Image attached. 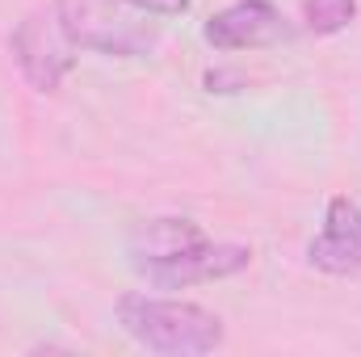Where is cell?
<instances>
[{"mask_svg":"<svg viewBox=\"0 0 361 357\" xmlns=\"http://www.w3.org/2000/svg\"><path fill=\"white\" fill-rule=\"evenodd\" d=\"M114 311H118L122 332L139 349L160 357L214 353L227 337L223 320L210 307H197V303H185V298H156V294L130 290L114 303Z\"/></svg>","mask_w":361,"mask_h":357,"instance_id":"1","label":"cell"},{"mask_svg":"<svg viewBox=\"0 0 361 357\" xmlns=\"http://www.w3.org/2000/svg\"><path fill=\"white\" fill-rule=\"evenodd\" d=\"M55 4H59L63 25L80 51L135 59L160 42V30L152 21H143L147 13H139L122 0H55Z\"/></svg>","mask_w":361,"mask_h":357,"instance_id":"2","label":"cell"},{"mask_svg":"<svg viewBox=\"0 0 361 357\" xmlns=\"http://www.w3.org/2000/svg\"><path fill=\"white\" fill-rule=\"evenodd\" d=\"M8 51H13L17 72L25 76V85L34 92H55L68 80V72L76 68V55H80V47L68 34L63 13H59L55 0L30 8L17 21V30L8 38Z\"/></svg>","mask_w":361,"mask_h":357,"instance_id":"3","label":"cell"},{"mask_svg":"<svg viewBox=\"0 0 361 357\" xmlns=\"http://www.w3.org/2000/svg\"><path fill=\"white\" fill-rule=\"evenodd\" d=\"M202 38L214 51H265V47L290 42L294 25L269 0H235L219 13H210V21L202 25Z\"/></svg>","mask_w":361,"mask_h":357,"instance_id":"4","label":"cell"},{"mask_svg":"<svg viewBox=\"0 0 361 357\" xmlns=\"http://www.w3.org/2000/svg\"><path fill=\"white\" fill-rule=\"evenodd\" d=\"M248 265H252V248H248V244L197 240L193 248H185V253H177V257L160 261V265L139 269V277H147V286H156V290H185V286L235 277V273H244Z\"/></svg>","mask_w":361,"mask_h":357,"instance_id":"5","label":"cell"},{"mask_svg":"<svg viewBox=\"0 0 361 357\" xmlns=\"http://www.w3.org/2000/svg\"><path fill=\"white\" fill-rule=\"evenodd\" d=\"M307 265L332 277L361 273V206L336 193L324 210V231L307 244Z\"/></svg>","mask_w":361,"mask_h":357,"instance_id":"6","label":"cell"},{"mask_svg":"<svg viewBox=\"0 0 361 357\" xmlns=\"http://www.w3.org/2000/svg\"><path fill=\"white\" fill-rule=\"evenodd\" d=\"M197 240H206V231H202L193 219L169 214V219H147V223H139V227L130 231L126 253H130V265H135V273H139V269L160 265V261L177 257V253H185V248H193Z\"/></svg>","mask_w":361,"mask_h":357,"instance_id":"7","label":"cell"},{"mask_svg":"<svg viewBox=\"0 0 361 357\" xmlns=\"http://www.w3.org/2000/svg\"><path fill=\"white\" fill-rule=\"evenodd\" d=\"M357 17V0H302V25L319 38L349 30Z\"/></svg>","mask_w":361,"mask_h":357,"instance_id":"8","label":"cell"},{"mask_svg":"<svg viewBox=\"0 0 361 357\" xmlns=\"http://www.w3.org/2000/svg\"><path fill=\"white\" fill-rule=\"evenodd\" d=\"M122 4H130L147 17H185L189 13V0H122Z\"/></svg>","mask_w":361,"mask_h":357,"instance_id":"9","label":"cell"},{"mask_svg":"<svg viewBox=\"0 0 361 357\" xmlns=\"http://www.w3.org/2000/svg\"><path fill=\"white\" fill-rule=\"evenodd\" d=\"M235 85H244V80L231 76V72H206V89L210 92H235Z\"/></svg>","mask_w":361,"mask_h":357,"instance_id":"10","label":"cell"}]
</instances>
